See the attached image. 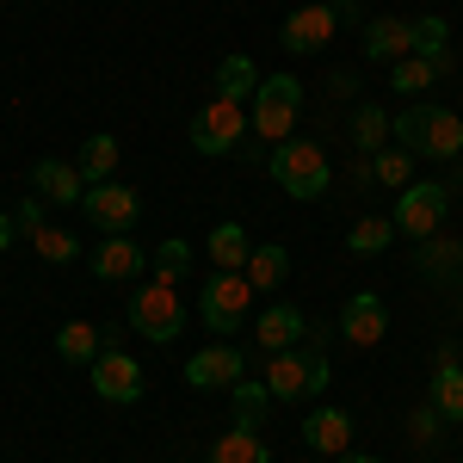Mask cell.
Here are the masks:
<instances>
[{
  "label": "cell",
  "mask_w": 463,
  "mask_h": 463,
  "mask_svg": "<svg viewBox=\"0 0 463 463\" xmlns=\"http://www.w3.org/2000/svg\"><path fill=\"white\" fill-rule=\"evenodd\" d=\"M32 241H37V253H43L50 266H74V260H80V241H74L69 229H50V222H43Z\"/></svg>",
  "instance_id": "32"
},
{
  "label": "cell",
  "mask_w": 463,
  "mask_h": 463,
  "mask_svg": "<svg viewBox=\"0 0 463 463\" xmlns=\"http://www.w3.org/2000/svg\"><path fill=\"white\" fill-rule=\"evenodd\" d=\"M80 211H87V222H93L99 235H130V222L143 216V198H137L130 185H118V179H106V185H87Z\"/></svg>",
  "instance_id": "7"
},
{
  "label": "cell",
  "mask_w": 463,
  "mask_h": 463,
  "mask_svg": "<svg viewBox=\"0 0 463 463\" xmlns=\"http://www.w3.org/2000/svg\"><path fill=\"white\" fill-rule=\"evenodd\" d=\"M353 143L364 148V155H377V148L390 143V118H383V106H358V118H353Z\"/></svg>",
  "instance_id": "30"
},
{
  "label": "cell",
  "mask_w": 463,
  "mask_h": 463,
  "mask_svg": "<svg viewBox=\"0 0 463 463\" xmlns=\"http://www.w3.org/2000/svg\"><path fill=\"white\" fill-rule=\"evenodd\" d=\"M383 334H390V309H383V297H377V290L346 297V309H340V340H353L358 353H371Z\"/></svg>",
  "instance_id": "11"
},
{
  "label": "cell",
  "mask_w": 463,
  "mask_h": 463,
  "mask_svg": "<svg viewBox=\"0 0 463 463\" xmlns=\"http://www.w3.org/2000/svg\"><path fill=\"white\" fill-rule=\"evenodd\" d=\"M241 130H248L241 99H222V93H216L211 106L192 118V148H198V155H229V148L241 143Z\"/></svg>",
  "instance_id": "6"
},
{
  "label": "cell",
  "mask_w": 463,
  "mask_h": 463,
  "mask_svg": "<svg viewBox=\"0 0 463 463\" xmlns=\"http://www.w3.org/2000/svg\"><path fill=\"white\" fill-rule=\"evenodd\" d=\"M327 179H334V167H327V155H321V143H303V137H290V143L272 148V185H285L290 198H321L327 192Z\"/></svg>",
  "instance_id": "2"
},
{
  "label": "cell",
  "mask_w": 463,
  "mask_h": 463,
  "mask_svg": "<svg viewBox=\"0 0 463 463\" xmlns=\"http://www.w3.org/2000/svg\"><path fill=\"white\" fill-rule=\"evenodd\" d=\"M13 235H19V222H13V216H6V211H0V253H6V248H13Z\"/></svg>",
  "instance_id": "36"
},
{
  "label": "cell",
  "mask_w": 463,
  "mask_h": 463,
  "mask_svg": "<svg viewBox=\"0 0 463 463\" xmlns=\"http://www.w3.org/2000/svg\"><path fill=\"white\" fill-rule=\"evenodd\" d=\"M32 185H37V198H43V204H80V198H87L80 167H74V161H56V155L32 167Z\"/></svg>",
  "instance_id": "15"
},
{
  "label": "cell",
  "mask_w": 463,
  "mask_h": 463,
  "mask_svg": "<svg viewBox=\"0 0 463 463\" xmlns=\"http://www.w3.org/2000/svg\"><path fill=\"white\" fill-rule=\"evenodd\" d=\"M371 174H377V185H414V155L408 148H377Z\"/></svg>",
  "instance_id": "29"
},
{
  "label": "cell",
  "mask_w": 463,
  "mask_h": 463,
  "mask_svg": "<svg viewBox=\"0 0 463 463\" xmlns=\"http://www.w3.org/2000/svg\"><path fill=\"white\" fill-rule=\"evenodd\" d=\"M74 167H80V179H87V185L118 179V137H87V143H80V155H74Z\"/></svg>",
  "instance_id": "22"
},
{
  "label": "cell",
  "mask_w": 463,
  "mask_h": 463,
  "mask_svg": "<svg viewBox=\"0 0 463 463\" xmlns=\"http://www.w3.org/2000/svg\"><path fill=\"white\" fill-rule=\"evenodd\" d=\"M346 463H383V458H346Z\"/></svg>",
  "instance_id": "37"
},
{
  "label": "cell",
  "mask_w": 463,
  "mask_h": 463,
  "mask_svg": "<svg viewBox=\"0 0 463 463\" xmlns=\"http://www.w3.org/2000/svg\"><path fill=\"white\" fill-rule=\"evenodd\" d=\"M402 56H414V25L408 19H371L364 25V62H402Z\"/></svg>",
  "instance_id": "16"
},
{
  "label": "cell",
  "mask_w": 463,
  "mask_h": 463,
  "mask_svg": "<svg viewBox=\"0 0 463 463\" xmlns=\"http://www.w3.org/2000/svg\"><path fill=\"white\" fill-rule=\"evenodd\" d=\"M334 32H340V13H334V0H303L297 13L285 19V43L290 56H309V50H321V43H334Z\"/></svg>",
  "instance_id": "10"
},
{
  "label": "cell",
  "mask_w": 463,
  "mask_h": 463,
  "mask_svg": "<svg viewBox=\"0 0 463 463\" xmlns=\"http://www.w3.org/2000/svg\"><path fill=\"white\" fill-rule=\"evenodd\" d=\"M93 371V395L99 402H111V408H130V402H143V364L130 353H118V346H106V353L87 364Z\"/></svg>",
  "instance_id": "8"
},
{
  "label": "cell",
  "mask_w": 463,
  "mask_h": 463,
  "mask_svg": "<svg viewBox=\"0 0 463 463\" xmlns=\"http://www.w3.org/2000/svg\"><path fill=\"white\" fill-rule=\"evenodd\" d=\"M439 420H445V414H439V408H414V420H408V439H414V445H432V439H439Z\"/></svg>",
  "instance_id": "34"
},
{
  "label": "cell",
  "mask_w": 463,
  "mask_h": 463,
  "mask_svg": "<svg viewBox=\"0 0 463 463\" xmlns=\"http://www.w3.org/2000/svg\"><path fill=\"white\" fill-rule=\"evenodd\" d=\"M235 427H248V432H260V420H266V402H272V390L266 383H235Z\"/></svg>",
  "instance_id": "28"
},
{
  "label": "cell",
  "mask_w": 463,
  "mask_h": 463,
  "mask_svg": "<svg viewBox=\"0 0 463 463\" xmlns=\"http://www.w3.org/2000/svg\"><path fill=\"white\" fill-rule=\"evenodd\" d=\"M130 334H143L148 346L179 340V334H185V303H179V285H167V279L137 285V297H130Z\"/></svg>",
  "instance_id": "1"
},
{
  "label": "cell",
  "mask_w": 463,
  "mask_h": 463,
  "mask_svg": "<svg viewBox=\"0 0 463 463\" xmlns=\"http://www.w3.org/2000/svg\"><path fill=\"white\" fill-rule=\"evenodd\" d=\"M99 353H106V327H93V321H62V334H56V358H69V364H93Z\"/></svg>",
  "instance_id": "21"
},
{
  "label": "cell",
  "mask_w": 463,
  "mask_h": 463,
  "mask_svg": "<svg viewBox=\"0 0 463 463\" xmlns=\"http://www.w3.org/2000/svg\"><path fill=\"white\" fill-rule=\"evenodd\" d=\"M390 241H395V216H364L353 235H346L353 253H390Z\"/></svg>",
  "instance_id": "27"
},
{
  "label": "cell",
  "mask_w": 463,
  "mask_h": 463,
  "mask_svg": "<svg viewBox=\"0 0 463 463\" xmlns=\"http://www.w3.org/2000/svg\"><path fill=\"white\" fill-rule=\"evenodd\" d=\"M303 334H309V321L297 303H266V316L253 321V340H260V353H290V346H303Z\"/></svg>",
  "instance_id": "12"
},
{
  "label": "cell",
  "mask_w": 463,
  "mask_h": 463,
  "mask_svg": "<svg viewBox=\"0 0 463 463\" xmlns=\"http://www.w3.org/2000/svg\"><path fill=\"white\" fill-rule=\"evenodd\" d=\"M13 222H19V229H25V235H37V229H43V198H25V204H19V216H13Z\"/></svg>",
  "instance_id": "35"
},
{
  "label": "cell",
  "mask_w": 463,
  "mask_h": 463,
  "mask_svg": "<svg viewBox=\"0 0 463 463\" xmlns=\"http://www.w3.org/2000/svg\"><path fill=\"white\" fill-rule=\"evenodd\" d=\"M414 56H427L432 69H439V80L458 69V56H451V32H445V19H439V13L414 19Z\"/></svg>",
  "instance_id": "20"
},
{
  "label": "cell",
  "mask_w": 463,
  "mask_h": 463,
  "mask_svg": "<svg viewBox=\"0 0 463 463\" xmlns=\"http://www.w3.org/2000/svg\"><path fill=\"white\" fill-rule=\"evenodd\" d=\"M303 445H309L316 458H340V451L353 445V414H340V408H316V414L303 420Z\"/></svg>",
  "instance_id": "17"
},
{
  "label": "cell",
  "mask_w": 463,
  "mask_h": 463,
  "mask_svg": "<svg viewBox=\"0 0 463 463\" xmlns=\"http://www.w3.org/2000/svg\"><path fill=\"white\" fill-rule=\"evenodd\" d=\"M290 279V253L285 248H253V260H248V285L253 290H279Z\"/></svg>",
  "instance_id": "26"
},
{
  "label": "cell",
  "mask_w": 463,
  "mask_h": 463,
  "mask_svg": "<svg viewBox=\"0 0 463 463\" xmlns=\"http://www.w3.org/2000/svg\"><path fill=\"white\" fill-rule=\"evenodd\" d=\"M185 383L192 390H235V383H248V358H241V346L216 340V346L185 358Z\"/></svg>",
  "instance_id": "9"
},
{
  "label": "cell",
  "mask_w": 463,
  "mask_h": 463,
  "mask_svg": "<svg viewBox=\"0 0 463 463\" xmlns=\"http://www.w3.org/2000/svg\"><path fill=\"white\" fill-rule=\"evenodd\" d=\"M248 309H253L248 272H211V285L198 290V316H204L211 334H235V327L248 321Z\"/></svg>",
  "instance_id": "5"
},
{
  "label": "cell",
  "mask_w": 463,
  "mask_h": 463,
  "mask_svg": "<svg viewBox=\"0 0 463 463\" xmlns=\"http://www.w3.org/2000/svg\"><path fill=\"white\" fill-rule=\"evenodd\" d=\"M414 155H427V161H458L463 155V118L445 106H427V118H420V143H414Z\"/></svg>",
  "instance_id": "13"
},
{
  "label": "cell",
  "mask_w": 463,
  "mask_h": 463,
  "mask_svg": "<svg viewBox=\"0 0 463 463\" xmlns=\"http://www.w3.org/2000/svg\"><path fill=\"white\" fill-rule=\"evenodd\" d=\"M445 211H451V179H414V185H402V198H395V235L432 241L439 222H445Z\"/></svg>",
  "instance_id": "4"
},
{
  "label": "cell",
  "mask_w": 463,
  "mask_h": 463,
  "mask_svg": "<svg viewBox=\"0 0 463 463\" xmlns=\"http://www.w3.org/2000/svg\"><path fill=\"white\" fill-rule=\"evenodd\" d=\"M185 272H192V248H185L179 235H167V241L155 248V279H167V285H179Z\"/></svg>",
  "instance_id": "33"
},
{
  "label": "cell",
  "mask_w": 463,
  "mask_h": 463,
  "mask_svg": "<svg viewBox=\"0 0 463 463\" xmlns=\"http://www.w3.org/2000/svg\"><path fill=\"white\" fill-rule=\"evenodd\" d=\"M204 253H211V272H248L253 241H248V229H241V222H216L211 241H204Z\"/></svg>",
  "instance_id": "19"
},
{
  "label": "cell",
  "mask_w": 463,
  "mask_h": 463,
  "mask_svg": "<svg viewBox=\"0 0 463 463\" xmlns=\"http://www.w3.org/2000/svg\"><path fill=\"white\" fill-rule=\"evenodd\" d=\"M266 390H272V402H303L309 395V346L266 358Z\"/></svg>",
  "instance_id": "14"
},
{
  "label": "cell",
  "mask_w": 463,
  "mask_h": 463,
  "mask_svg": "<svg viewBox=\"0 0 463 463\" xmlns=\"http://www.w3.org/2000/svg\"><path fill=\"white\" fill-rule=\"evenodd\" d=\"M211 463H272V451H266V439H260V432L229 427V432L211 445Z\"/></svg>",
  "instance_id": "23"
},
{
  "label": "cell",
  "mask_w": 463,
  "mask_h": 463,
  "mask_svg": "<svg viewBox=\"0 0 463 463\" xmlns=\"http://www.w3.org/2000/svg\"><path fill=\"white\" fill-rule=\"evenodd\" d=\"M216 93H222V99H241V106H248L253 93H260V69H253L248 56H222V62H216Z\"/></svg>",
  "instance_id": "24"
},
{
  "label": "cell",
  "mask_w": 463,
  "mask_h": 463,
  "mask_svg": "<svg viewBox=\"0 0 463 463\" xmlns=\"http://www.w3.org/2000/svg\"><path fill=\"white\" fill-rule=\"evenodd\" d=\"M432 408L445 414V420H463V364H439L432 371Z\"/></svg>",
  "instance_id": "25"
},
{
  "label": "cell",
  "mask_w": 463,
  "mask_h": 463,
  "mask_svg": "<svg viewBox=\"0 0 463 463\" xmlns=\"http://www.w3.org/2000/svg\"><path fill=\"white\" fill-rule=\"evenodd\" d=\"M432 80H439V69H432L427 56H402V62L390 69V87H395V93H408V99H414L420 87H432Z\"/></svg>",
  "instance_id": "31"
},
{
  "label": "cell",
  "mask_w": 463,
  "mask_h": 463,
  "mask_svg": "<svg viewBox=\"0 0 463 463\" xmlns=\"http://www.w3.org/2000/svg\"><path fill=\"white\" fill-rule=\"evenodd\" d=\"M93 272H99L106 285H124V279L143 272V248H137L130 235H106V241L93 248Z\"/></svg>",
  "instance_id": "18"
},
{
  "label": "cell",
  "mask_w": 463,
  "mask_h": 463,
  "mask_svg": "<svg viewBox=\"0 0 463 463\" xmlns=\"http://www.w3.org/2000/svg\"><path fill=\"white\" fill-rule=\"evenodd\" d=\"M458 353H463V340H458Z\"/></svg>",
  "instance_id": "38"
},
{
  "label": "cell",
  "mask_w": 463,
  "mask_h": 463,
  "mask_svg": "<svg viewBox=\"0 0 463 463\" xmlns=\"http://www.w3.org/2000/svg\"><path fill=\"white\" fill-rule=\"evenodd\" d=\"M297 111H303V80L297 74H266L260 80V93H253V137H266V143L279 148L290 143V124H297Z\"/></svg>",
  "instance_id": "3"
}]
</instances>
